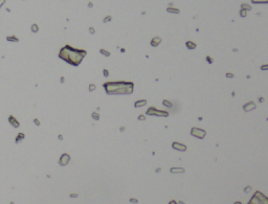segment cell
<instances>
[{
    "mask_svg": "<svg viewBox=\"0 0 268 204\" xmlns=\"http://www.w3.org/2000/svg\"><path fill=\"white\" fill-rule=\"evenodd\" d=\"M169 204H178V203L175 200H172V201H170V202H169Z\"/></svg>",
    "mask_w": 268,
    "mask_h": 204,
    "instance_id": "obj_38",
    "label": "cell"
},
{
    "mask_svg": "<svg viewBox=\"0 0 268 204\" xmlns=\"http://www.w3.org/2000/svg\"><path fill=\"white\" fill-rule=\"evenodd\" d=\"M91 117H92V118H93L94 120H99L100 117H101V115H100L99 113H97V112H92V113H91Z\"/></svg>",
    "mask_w": 268,
    "mask_h": 204,
    "instance_id": "obj_18",
    "label": "cell"
},
{
    "mask_svg": "<svg viewBox=\"0 0 268 204\" xmlns=\"http://www.w3.org/2000/svg\"><path fill=\"white\" fill-rule=\"evenodd\" d=\"M261 69H262V70H267V69H268V65H263V66H261Z\"/></svg>",
    "mask_w": 268,
    "mask_h": 204,
    "instance_id": "obj_33",
    "label": "cell"
},
{
    "mask_svg": "<svg viewBox=\"0 0 268 204\" xmlns=\"http://www.w3.org/2000/svg\"><path fill=\"white\" fill-rule=\"evenodd\" d=\"M69 161H70V156H69V154L63 153L61 155V157H60V159H59V164L61 166H65V165L68 164Z\"/></svg>",
    "mask_w": 268,
    "mask_h": 204,
    "instance_id": "obj_6",
    "label": "cell"
},
{
    "mask_svg": "<svg viewBox=\"0 0 268 204\" xmlns=\"http://www.w3.org/2000/svg\"><path fill=\"white\" fill-rule=\"evenodd\" d=\"M191 135L196 137V138H198V139H203L206 135V131L203 130V129L194 127V128H192V130H191Z\"/></svg>",
    "mask_w": 268,
    "mask_h": 204,
    "instance_id": "obj_5",
    "label": "cell"
},
{
    "mask_svg": "<svg viewBox=\"0 0 268 204\" xmlns=\"http://www.w3.org/2000/svg\"><path fill=\"white\" fill-rule=\"evenodd\" d=\"M205 60H206V62L208 63V64H213V63H214V59H213L211 56H207L205 58Z\"/></svg>",
    "mask_w": 268,
    "mask_h": 204,
    "instance_id": "obj_25",
    "label": "cell"
},
{
    "mask_svg": "<svg viewBox=\"0 0 268 204\" xmlns=\"http://www.w3.org/2000/svg\"><path fill=\"white\" fill-rule=\"evenodd\" d=\"M7 41H13V42H18L19 39L16 38V37H7Z\"/></svg>",
    "mask_w": 268,
    "mask_h": 204,
    "instance_id": "obj_26",
    "label": "cell"
},
{
    "mask_svg": "<svg viewBox=\"0 0 268 204\" xmlns=\"http://www.w3.org/2000/svg\"><path fill=\"white\" fill-rule=\"evenodd\" d=\"M167 12L171 13V14H180V10H179V8H175V7L169 6L168 8H167Z\"/></svg>",
    "mask_w": 268,
    "mask_h": 204,
    "instance_id": "obj_14",
    "label": "cell"
},
{
    "mask_svg": "<svg viewBox=\"0 0 268 204\" xmlns=\"http://www.w3.org/2000/svg\"><path fill=\"white\" fill-rule=\"evenodd\" d=\"M8 122H10V123H11L12 126H13L14 128H18L19 126H20L19 122H18V120H17L13 115H11L10 117H8Z\"/></svg>",
    "mask_w": 268,
    "mask_h": 204,
    "instance_id": "obj_10",
    "label": "cell"
},
{
    "mask_svg": "<svg viewBox=\"0 0 268 204\" xmlns=\"http://www.w3.org/2000/svg\"><path fill=\"white\" fill-rule=\"evenodd\" d=\"M225 76L228 77V79H232V77H235V74L232 73V72H226V73H225Z\"/></svg>",
    "mask_w": 268,
    "mask_h": 204,
    "instance_id": "obj_28",
    "label": "cell"
},
{
    "mask_svg": "<svg viewBox=\"0 0 268 204\" xmlns=\"http://www.w3.org/2000/svg\"><path fill=\"white\" fill-rule=\"evenodd\" d=\"M112 20V16H110V15H108V16H106L105 18H104V20H103V22L104 23H107V22H110Z\"/></svg>",
    "mask_w": 268,
    "mask_h": 204,
    "instance_id": "obj_21",
    "label": "cell"
},
{
    "mask_svg": "<svg viewBox=\"0 0 268 204\" xmlns=\"http://www.w3.org/2000/svg\"><path fill=\"white\" fill-rule=\"evenodd\" d=\"M259 100H260V102H262V103H263V102H264V97H259Z\"/></svg>",
    "mask_w": 268,
    "mask_h": 204,
    "instance_id": "obj_41",
    "label": "cell"
},
{
    "mask_svg": "<svg viewBox=\"0 0 268 204\" xmlns=\"http://www.w3.org/2000/svg\"><path fill=\"white\" fill-rule=\"evenodd\" d=\"M104 89L109 95H130L134 91V83L128 81H111L104 83Z\"/></svg>",
    "mask_w": 268,
    "mask_h": 204,
    "instance_id": "obj_2",
    "label": "cell"
},
{
    "mask_svg": "<svg viewBox=\"0 0 268 204\" xmlns=\"http://www.w3.org/2000/svg\"><path fill=\"white\" fill-rule=\"evenodd\" d=\"M87 54V51L85 49H79V48H74L70 45L66 44L64 45L59 52V58L63 60L64 62L68 63L69 65L77 67L84 58Z\"/></svg>",
    "mask_w": 268,
    "mask_h": 204,
    "instance_id": "obj_1",
    "label": "cell"
},
{
    "mask_svg": "<svg viewBox=\"0 0 268 204\" xmlns=\"http://www.w3.org/2000/svg\"><path fill=\"white\" fill-rule=\"evenodd\" d=\"M58 138H59L60 140H63V136H62V135H59V136H58Z\"/></svg>",
    "mask_w": 268,
    "mask_h": 204,
    "instance_id": "obj_42",
    "label": "cell"
},
{
    "mask_svg": "<svg viewBox=\"0 0 268 204\" xmlns=\"http://www.w3.org/2000/svg\"><path fill=\"white\" fill-rule=\"evenodd\" d=\"M138 120H146V115H143V114H140V115L138 116Z\"/></svg>",
    "mask_w": 268,
    "mask_h": 204,
    "instance_id": "obj_30",
    "label": "cell"
},
{
    "mask_svg": "<svg viewBox=\"0 0 268 204\" xmlns=\"http://www.w3.org/2000/svg\"><path fill=\"white\" fill-rule=\"evenodd\" d=\"M147 105V99H138L134 103V107L135 108H140L143 107V106Z\"/></svg>",
    "mask_w": 268,
    "mask_h": 204,
    "instance_id": "obj_11",
    "label": "cell"
},
{
    "mask_svg": "<svg viewBox=\"0 0 268 204\" xmlns=\"http://www.w3.org/2000/svg\"><path fill=\"white\" fill-rule=\"evenodd\" d=\"M119 131H120V132H124V131H125V127H120Z\"/></svg>",
    "mask_w": 268,
    "mask_h": 204,
    "instance_id": "obj_40",
    "label": "cell"
},
{
    "mask_svg": "<svg viewBox=\"0 0 268 204\" xmlns=\"http://www.w3.org/2000/svg\"><path fill=\"white\" fill-rule=\"evenodd\" d=\"M234 204H242V203H241V202H240V201H237V202H235V203H234Z\"/></svg>",
    "mask_w": 268,
    "mask_h": 204,
    "instance_id": "obj_44",
    "label": "cell"
},
{
    "mask_svg": "<svg viewBox=\"0 0 268 204\" xmlns=\"http://www.w3.org/2000/svg\"><path fill=\"white\" fill-rule=\"evenodd\" d=\"M247 204H268V199L262 192H256V194L253 195L252 198Z\"/></svg>",
    "mask_w": 268,
    "mask_h": 204,
    "instance_id": "obj_3",
    "label": "cell"
},
{
    "mask_svg": "<svg viewBox=\"0 0 268 204\" xmlns=\"http://www.w3.org/2000/svg\"><path fill=\"white\" fill-rule=\"evenodd\" d=\"M130 202H131V203H135V204H136V203H138V200H137V199H135V198H131V199H130Z\"/></svg>",
    "mask_w": 268,
    "mask_h": 204,
    "instance_id": "obj_32",
    "label": "cell"
},
{
    "mask_svg": "<svg viewBox=\"0 0 268 204\" xmlns=\"http://www.w3.org/2000/svg\"><path fill=\"white\" fill-rule=\"evenodd\" d=\"M160 171H161L160 168H159V169H156V173H160Z\"/></svg>",
    "mask_w": 268,
    "mask_h": 204,
    "instance_id": "obj_43",
    "label": "cell"
},
{
    "mask_svg": "<svg viewBox=\"0 0 268 204\" xmlns=\"http://www.w3.org/2000/svg\"><path fill=\"white\" fill-rule=\"evenodd\" d=\"M185 46H186L188 49L193 50V49H195V48L197 47V45H196V43L193 42V41H186L185 42Z\"/></svg>",
    "mask_w": 268,
    "mask_h": 204,
    "instance_id": "obj_13",
    "label": "cell"
},
{
    "mask_svg": "<svg viewBox=\"0 0 268 204\" xmlns=\"http://www.w3.org/2000/svg\"><path fill=\"white\" fill-rule=\"evenodd\" d=\"M252 3H256V4H259V3H263V4H266L268 2V0H251Z\"/></svg>",
    "mask_w": 268,
    "mask_h": 204,
    "instance_id": "obj_19",
    "label": "cell"
},
{
    "mask_svg": "<svg viewBox=\"0 0 268 204\" xmlns=\"http://www.w3.org/2000/svg\"><path fill=\"white\" fill-rule=\"evenodd\" d=\"M100 53L103 54L104 57H110L111 56L110 51H108L107 49H105V48H101V49H100Z\"/></svg>",
    "mask_w": 268,
    "mask_h": 204,
    "instance_id": "obj_15",
    "label": "cell"
},
{
    "mask_svg": "<svg viewBox=\"0 0 268 204\" xmlns=\"http://www.w3.org/2000/svg\"><path fill=\"white\" fill-rule=\"evenodd\" d=\"M4 3H5V0H0V7H1Z\"/></svg>",
    "mask_w": 268,
    "mask_h": 204,
    "instance_id": "obj_36",
    "label": "cell"
},
{
    "mask_svg": "<svg viewBox=\"0 0 268 204\" xmlns=\"http://www.w3.org/2000/svg\"><path fill=\"white\" fill-rule=\"evenodd\" d=\"M24 136H25V135L23 134V133H19V134H18V137L16 138V142L18 143V142L20 141V140H22L23 138H24Z\"/></svg>",
    "mask_w": 268,
    "mask_h": 204,
    "instance_id": "obj_20",
    "label": "cell"
},
{
    "mask_svg": "<svg viewBox=\"0 0 268 204\" xmlns=\"http://www.w3.org/2000/svg\"><path fill=\"white\" fill-rule=\"evenodd\" d=\"M162 105L165 106V107H168V108H172L173 107V104L170 102V100H168V99H163L162 100Z\"/></svg>",
    "mask_w": 268,
    "mask_h": 204,
    "instance_id": "obj_17",
    "label": "cell"
},
{
    "mask_svg": "<svg viewBox=\"0 0 268 204\" xmlns=\"http://www.w3.org/2000/svg\"><path fill=\"white\" fill-rule=\"evenodd\" d=\"M38 30H39L38 25H37V24H33V25H31V31H33V33H37Z\"/></svg>",
    "mask_w": 268,
    "mask_h": 204,
    "instance_id": "obj_23",
    "label": "cell"
},
{
    "mask_svg": "<svg viewBox=\"0 0 268 204\" xmlns=\"http://www.w3.org/2000/svg\"><path fill=\"white\" fill-rule=\"evenodd\" d=\"M147 115L150 116H159V117H168L169 116V112L165 111V110H159L156 107H150L148 108V110L146 111Z\"/></svg>",
    "mask_w": 268,
    "mask_h": 204,
    "instance_id": "obj_4",
    "label": "cell"
},
{
    "mask_svg": "<svg viewBox=\"0 0 268 204\" xmlns=\"http://www.w3.org/2000/svg\"><path fill=\"white\" fill-rule=\"evenodd\" d=\"M10 204H14V202H11V203H10Z\"/></svg>",
    "mask_w": 268,
    "mask_h": 204,
    "instance_id": "obj_45",
    "label": "cell"
},
{
    "mask_svg": "<svg viewBox=\"0 0 268 204\" xmlns=\"http://www.w3.org/2000/svg\"><path fill=\"white\" fill-rule=\"evenodd\" d=\"M77 196H79V195H77V194H74V192L70 194V198H77Z\"/></svg>",
    "mask_w": 268,
    "mask_h": 204,
    "instance_id": "obj_34",
    "label": "cell"
},
{
    "mask_svg": "<svg viewBox=\"0 0 268 204\" xmlns=\"http://www.w3.org/2000/svg\"><path fill=\"white\" fill-rule=\"evenodd\" d=\"M170 172H171L172 174H182V173L185 172V169H184L183 168H171Z\"/></svg>",
    "mask_w": 268,
    "mask_h": 204,
    "instance_id": "obj_12",
    "label": "cell"
},
{
    "mask_svg": "<svg viewBox=\"0 0 268 204\" xmlns=\"http://www.w3.org/2000/svg\"><path fill=\"white\" fill-rule=\"evenodd\" d=\"M96 89V86L94 84H89V87H88V90L89 92H92V91H94Z\"/></svg>",
    "mask_w": 268,
    "mask_h": 204,
    "instance_id": "obj_22",
    "label": "cell"
},
{
    "mask_svg": "<svg viewBox=\"0 0 268 204\" xmlns=\"http://www.w3.org/2000/svg\"><path fill=\"white\" fill-rule=\"evenodd\" d=\"M241 8H242V10H245L246 12H248V11H251V10H252L251 5H249L248 3H242V4H241Z\"/></svg>",
    "mask_w": 268,
    "mask_h": 204,
    "instance_id": "obj_16",
    "label": "cell"
},
{
    "mask_svg": "<svg viewBox=\"0 0 268 204\" xmlns=\"http://www.w3.org/2000/svg\"><path fill=\"white\" fill-rule=\"evenodd\" d=\"M34 122H35V125H37V126H40V122L37 118H35L34 119Z\"/></svg>",
    "mask_w": 268,
    "mask_h": 204,
    "instance_id": "obj_35",
    "label": "cell"
},
{
    "mask_svg": "<svg viewBox=\"0 0 268 204\" xmlns=\"http://www.w3.org/2000/svg\"><path fill=\"white\" fill-rule=\"evenodd\" d=\"M88 7H89V8L93 7V3H92V2H88Z\"/></svg>",
    "mask_w": 268,
    "mask_h": 204,
    "instance_id": "obj_37",
    "label": "cell"
},
{
    "mask_svg": "<svg viewBox=\"0 0 268 204\" xmlns=\"http://www.w3.org/2000/svg\"><path fill=\"white\" fill-rule=\"evenodd\" d=\"M172 148L176 151H180V152H184L188 149V146L183 143H180V142H177V141H174L172 143Z\"/></svg>",
    "mask_w": 268,
    "mask_h": 204,
    "instance_id": "obj_7",
    "label": "cell"
},
{
    "mask_svg": "<svg viewBox=\"0 0 268 204\" xmlns=\"http://www.w3.org/2000/svg\"><path fill=\"white\" fill-rule=\"evenodd\" d=\"M109 74H110V73H109V70H108V69H106V68H105V69H103V76H105V77H108Z\"/></svg>",
    "mask_w": 268,
    "mask_h": 204,
    "instance_id": "obj_27",
    "label": "cell"
},
{
    "mask_svg": "<svg viewBox=\"0 0 268 204\" xmlns=\"http://www.w3.org/2000/svg\"><path fill=\"white\" fill-rule=\"evenodd\" d=\"M161 41H162V40H161L160 37H153L152 40H151V42H150V44H151V46H153V47H157L161 43Z\"/></svg>",
    "mask_w": 268,
    "mask_h": 204,
    "instance_id": "obj_9",
    "label": "cell"
},
{
    "mask_svg": "<svg viewBox=\"0 0 268 204\" xmlns=\"http://www.w3.org/2000/svg\"><path fill=\"white\" fill-rule=\"evenodd\" d=\"M64 81H65V79H64V76H62V77H61V81H60V82H61V83H62V84H63V83H64Z\"/></svg>",
    "mask_w": 268,
    "mask_h": 204,
    "instance_id": "obj_39",
    "label": "cell"
},
{
    "mask_svg": "<svg viewBox=\"0 0 268 204\" xmlns=\"http://www.w3.org/2000/svg\"><path fill=\"white\" fill-rule=\"evenodd\" d=\"M251 192V186H247V187L244 188V192Z\"/></svg>",
    "mask_w": 268,
    "mask_h": 204,
    "instance_id": "obj_31",
    "label": "cell"
},
{
    "mask_svg": "<svg viewBox=\"0 0 268 204\" xmlns=\"http://www.w3.org/2000/svg\"><path fill=\"white\" fill-rule=\"evenodd\" d=\"M89 33H90L91 35H94V34H95V28L90 26V27H89Z\"/></svg>",
    "mask_w": 268,
    "mask_h": 204,
    "instance_id": "obj_29",
    "label": "cell"
},
{
    "mask_svg": "<svg viewBox=\"0 0 268 204\" xmlns=\"http://www.w3.org/2000/svg\"><path fill=\"white\" fill-rule=\"evenodd\" d=\"M256 107H257V106H256V104L253 102H248V103H246V104H244L243 106H242V108H243V110L245 112H249V111L255 110Z\"/></svg>",
    "mask_w": 268,
    "mask_h": 204,
    "instance_id": "obj_8",
    "label": "cell"
},
{
    "mask_svg": "<svg viewBox=\"0 0 268 204\" xmlns=\"http://www.w3.org/2000/svg\"><path fill=\"white\" fill-rule=\"evenodd\" d=\"M247 16V12L245 10H242L241 8V11H240V17H242V18H245V17Z\"/></svg>",
    "mask_w": 268,
    "mask_h": 204,
    "instance_id": "obj_24",
    "label": "cell"
}]
</instances>
